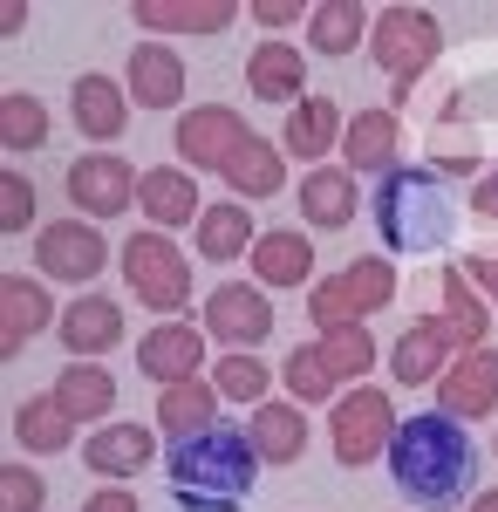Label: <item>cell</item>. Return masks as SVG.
Masks as SVG:
<instances>
[{
    "label": "cell",
    "mask_w": 498,
    "mask_h": 512,
    "mask_svg": "<svg viewBox=\"0 0 498 512\" xmlns=\"http://www.w3.org/2000/svg\"><path fill=\"white\" fill-rule=\"evenodd\" d=\"M35 260H41V274H48V280H96V274H103V260H110V246L96 239V226L62 219V226H41Z\"/></svg>",
    "instance_id": "obj_10"
},
{
    "label": "cell",
    "mask_w": 498,
    "mask_h": 512,
    "mask_svg": "<svg viewBox=\"0 0 498 512\" xmlns=\"http://www.w3.org/2000/svg\"><path fill=\"white\" fill-rule=\"evenodd\" d=\"M82 512H137V499H130L123 485H110V492H89V499H82Z\"/></svg>",
    "instance_id": "obj_43"
},
{
    "label": "cell",
    "mask_w": 498,
    "mask_h": 512,
    "mask_svg": "<svg viewBox=\"0 0 498 512\" xmlns=\"http://www.w3.org/2000/svg\"><path fill=\"white\" fill-rule=\"evenodd\" d=\"M267 362L260 355H246V349H232L219 369H212V390L226 396V403H267Z\"/></svg>",
    "instance_id": "obj_36"
},
{
    "label": "cell",
    "mask_w": 498,
    "mask_h": 512,
    "mask_svg": "<svg viewBox=\"0 0 498 512\" xmlns=\"http://www.w3.org/2000/svg\"><path fill=\"white\" fill-rule=\"evenodd\" d=\"M130 96H137L144 110H171V103L185 96V69H178V55L157 48V41H144V48L130 55Z\"/></svg>",
    "instance_id": "obj_23"
},
{
    "label": "cell",
    "mask_w": 498,
    "mask_h": 512,
    "mask_svg": "<svg viewBox=\"0 0 498 512\" xmlns=\"http://www.w3.org/2000/svg\"><path fill=\"white\" fill-rule=\"evenodd\" d=\"M314 355L328 362V376L342 383V376H369V362H376V342H369V328L355 321V328H328L321 342H314Z\"/></svg>",
    "instance_id": "obj_35"
},
{
    "label": "cell",
    "mask_w": 498,
    "mask_h": 512,
    "mask_svg": "<svg viewBox=\"0 0 498 512\" xmlns=\"http://www.w3.org/2000/svg\"><path fill=\"white\" fill-rule=\"evenodd\" d=\"M464 274H471V287L498 294V260H464Z\"/></svg>",
    "instance_id": "obj_45"
},
{
    "label": "cell",
    "mask_w": 498,
    "mask_h": 512,
    "mask_svg": "<svg viewBox=\"0 0 498 512\" xmlns=\"http://www.w3.org/2000/svg\"><path fill=\"white\" fill-rule=\"evenodd\" d=\"M307 28H314V48H321V55H348L355 41L369 35V7H355V0H321V7L307 14Z\"/></svg>",
    "instance_id": "obj_33"
},
{
    "label": "cell",
    "mask_w": 498,
    "mask_h": 512,
    "mask_svg": "<svg viewBox=\"0 0 498 512\" xmlns=\"http://www.w3.org/2000/svg\"><path fill=\"white\" fill-rule=\"evenodd\" d=\"M355 205H362V192H355V171H342V164H314L301 178V212L321 233H342L355 219Z\"/></svg>",
    "instance_id": "obj_16"
},
{
    "label": "cell",
    "mask_w": 498,
    "mask_h": 512,
    "mask_svg": "<svg viewBox=\"0 0 498 512\" xmlns=\"http://www.w3.org/2000/svg\"><path fill=\"white\" fill-rule=\"evenodd\" d=\"M144 28H171V35H219V28H232V0H137L130 7Z\"/></svg>",
    "instance_id": "obj_20"
},
{
    "label": "cell",
    "mask_w": 498,
    "mask_h": 512,
    "mask_svg": "<svg viewBox=\"0 0 498 512\" xmlns=\"http://www.w3.org/2000/svg\"><path fill=\"white\" fill-rule=\"evenodd\" d=\"M41 499H48L41 472H28V465H0V512H41Z\"/></svg>",
    "instance_id": "obj_40"
},
{
    "label": "cell",
    "mask_w": 498,
    "mask_h": 512,
    "mask_svg": "<svg viewBox=\"0 0 498 512\" xmlns=\"http://www.w3.org/2000/svg\"><path fill=\"white\" fill-rule=\"evenodd\" d=\"M451 349H458L451 321H430V315H423V321H410V328H403V342L389 349V376L417 390V383H430V376H444V369H451Z\"/></svg>",
    "instance_id": "obj_12"
},
{
    "label": "cell",
    "mask_w": 498,
    "mask_h": 512,
    "mask_svg": "<svg viewBox=\"0 0 498 512\" xmlns=\"http://www.w3.org/2000/svg\"><path fill=\"white\" fill-rule=\"evenodd\" d=\"M253 444H260V458L267 465H294L307 451V417L294 410V403H253Z\"/></svg>",
    "instance_id": "obj_26"
},
{
    "label": "cell",
    "mask_w": 498,
    "mask_h": 512,
    "mask_svg": "<svg viewBox=\"0 0 498 512\" xmlns=\"http://www.w3.org/2000/svg\"><path fill=\"white\" fill-rule=\"evenodd\" d=\"M342 137H348L342 110H335L328 96H301V103H294V117H287V144H280V151H294V158L314 164L321 151H335Z\"/></svg>",
    "instance_id": "obj_24"
},
{
    "label": "cell",
    "mask_w": 498,
    "mask_h": 512,
    "mask_svg": "<svg viewBox=\"0 0 498 512\" xmlns=\"http://www.w3.org/2000/svg\"><path fill=\"white\" fill-rule=\"evenodd\" d=\"M0 137H7V151H41V144H48V110H41V96L7 89V103H0Z\"/></svg>",
    "instance_id": "obj_34"
},
{
    "label": "cell",
    "mask_w": 498,
    "mask_h": 512,
    "mask_svg": "<svg viewBox=\"0 0 498 512\" xmlns=\"http://www.w3.org/2000/svg\"><path fill=\"white\" fill-rule=\"evenodd\" d=\"M48 396H55V403L82 424V417H103V410L116 403V376L103 369V362H69V369H62V383H55Z\"/></svg>",
    "instance_id": "obj_27"
},
{
    "label": "cell",
    "mask_w": 498,
    "mask_h": 512,
    "mask_svg": "<svg viewBox=\"0 0 498 512\" xmlns=\"http://www.w3.org/2000/svg\"><path fill=\"white\" fill-rule=\"evenodd\" d=\"M137 205H144V219H151L157 233H164V226H192L198 219V185L185 171L157 164V171H144V185H137Z\"/></svg>",
    "instance_id": "obj_21"
},
{
    "label": "cell",
    "mask_w": 498,
    "mask_h": 512,
    "mask_svg": "<svg viewBox=\"0 0 498 512\" xmlns=\"http://www.w3.org/2000/svg\"><path fill=\"white\" fill-rule=\"evenodd\" d=\"M151 458H157V444H151L144 424H103V431L82 444V465L96 478H137Z\"/></svg>",
    "instance_id": "obj_15"
},
{
    "label": "cell",
    "mask_w": 498,
    "mask_h": 512,
    "mask_svg": "<svg viewBox=\"0 0 498 512\" xmlns=\"http://www.w3.org/2000/svg\"><path fill=\"white\" fill-rule=\"evenodd\" d=\"M471 512H498V492H478V499H471Z\"/></svg>",
    "instance_id": "obj_46"
},
{
    "label": "cell",
    "mask_w": 498,
    "mask_h": 512,
    "mask_svg": "<svg viewBox=\"0 0 498 512\" xmlns=\"http://www.w3.org/2000/svg\"><path fill=\"white\" fill-rule=\"evenodd\" d=\"M253 274H260V287H301L314 274V239H301L294 226L260 233L253 239Z\"/></svg>",
    "instance_id": "obj_19"
},
{
    "label": "cell",
    "mask_w": 498,
    "mask_h": 512,
    "mask_svg": "<svg viewBox=\"0 0 498 512\" xmlns=\"http://www.w3.org/2000/svg\"><path fill=\"white\" fill-rule=\"evenodd\" d=\"M164 478H171L178 512H239L246 492H253V478H260V444L239 424H212V431L171 444Z\"/></svg>",
    "instance_id": "obj_2"
},
{
    "label": "cell",
    "mask_w": 498,
    "mask_h": 512,
    "mask_svg": "<svg viewBox=\"0 0 498 512\" xmlns=\"http://www.w3.org/2000/svg\"><path fill=\"white\" fill-rule=\"evenodd\" d=\"M246 137H253V130H246V117H239V110H226V103L185 110V123H178V151H185V164H205V171H226L232 151H239Z\"/></svg>",
    "instance_id": "obj_8"
},
{
    "label": "cell",
    "mask_w": 498,
    "mask_h": 512,
    "mask_svg": "<svg viewBox=\"0 0 498 512\" xmlns=\"http://www.w3.org/2000/svg\"><path fill=\"white\" fill-rule=\"evenodd\" d=\"M471 472H478V444L464 437V424L451 410H423V417H403L396 424V444H389V478L410 506L437 512L458 506L471 492Z\"/></svg>",
    "instance_id": "obj_1"
},
{
    "label": "cell",
    "mask_w": 498,
    "mask_h": 512,
    "mask_svg": "<svg viewBox=\"0 0 498 512\" xmlns=\"http://www.w3.org/2000/svg\"><path fill=\"white\" fill-rule=\"evenodd\" d=\"M451 226H458V205L437 185L430 164H396L376 185V233L396 246V253H444L451 246Z\"/></svg>",
    "instance_id": "obj_3"
},
{
    "label": "cell",
    "mask_w": 498,
    "mask_h": 512,
    "mask_svg": "<svg viewBox=\"0 0 498 512\" xmlns=\"http://www.w3.org/2000/svg\"><path fill=\"white\" fill-rule=\"evenodd\" d=\"M369 48H376V69L396 82V103H403V96L417 89V76L437 62L444 28H437V14H430V7H389V14H376Z\"/></svg>",
    "instance_id": "obj_4"
},
{
    "label": "cell",
    "mask_w": 498,
    "mask_h": 512,
    "mask_svg": "<svg viewBox=\"0 0 498 512\" xmlns=\"http://www.w3.org/2000/svg\"><path fill=\"white\" fill-rule=\"evenodd\" d=\"M198 253H205V260H239V253H253V219H246V205H205V219H198Z\"/></svg>",
    "instance_id": "obj_31"
},
{
    "label": "cell",
    "mask_w": 498,
    "mask_h": 512,
    "mask_svg": "<svg viewBox=\"0 0 498 512\" xmlns=\"http://www.w3.org/2000/svg\"><path fill=\"white\" fill-rule=\"evenodd\" d=\"M62 342L76 349V362H103V349L123 342V308L103 301V294H82L76 308L62 315Z\"/></svg>",
    "instance_id": "obj_17"
},
{
    "label": "cell",
    "mask_w": 498,
    "mask_h": 512,
    "mask_svg": "<svg viewBox=\"0 0 498 512\" xmlns=\"http://www.w3.org/2000/svg\"><path fill=\"white\" fill-rule=\"evenodd\" d=\"M444 321H451L458 349H485L492 315H485V301L471 294V274H464V267H444Z\"/></svg>",
    "instance_id": "obj_30"
},
{
    "label": "cell",
    "mask_w": 498,
    "mask_h": 512,
    "mask_svg": "<svg viewBox=\"0 0 498 512\" xmlns=\"http://www.w3.org/2000/svg\"><path fill=\"white\" fill-rule=\"evenodd\" d=\"M246 82H253L260 103H301V89H307L301 48H287V41H260V48L246 55Z\"/></svg>",
    "instance_id": "obj_18"
},
{
    "label": "cell",
    "mask_w": 498,
    "mask_h": 512,
    "mask_svg": "<svg viewBox=\"0 0 498 512\" xmlns=\"http://www.w3.org/2000/svg\"><path fill=\"white\" fill-rule=\"evenodd\" d=\"M437 403L451 417H485L498 403V349H464L444 376H437Z\"/></svg>",
    "instance_id": "obj_11"
},
{
    "label": "cell",
    "mask_w": 498,
    "mask_h": 512,
    "mask_svg": "<svg viewBox=\"0 0 498 512\" xmlns=\"http://www.w3.org/2000/svg\"><path fill=\"white\" fill-rule=\"evenodd\" d=\"M471 212H478V219H498V171L471 185Z\"/></svg>",
    "instance_id": "obj_44"
},
{
    "label": "cell",
    "mask_w": 498,
    "mask_h": 512,
    "mask_svg": "<svg viewBox=\"0 0 498 512\" xmlns=\"http://www.w3.org/2000/svg\"><path fill=\"white\" fill-rule=\"evenodd\" d=\"M157 424H164V437L178 444V437H198L219 424V390H205V383H171V390L157 396Z\"/></svg>",
    "instance_id": "obj_25"
},
{
    "label": "cell",
    "mask_w": 498,
    "mask_h": 512,
    "mask_svg": "<svg viewBox=\"0 0 498 512\" xmlns=\"http://www.w3.org/2000/svg\"><path fill=\"white\" fill-rule=\"evenodd\" d=\"M137 362H144V376L151 383H192L198 362H205V335L198 328H185V321H164V328H151L144 342H137Z\"/></svg>",
    "instance_id": "obj_13"
},
{
    "label": "cell",
    "mask_w": 498,
    "mask_h": 512,
    "mask_svg": "<svg viewBox=\"0 0 498 512\" xmlns=\"http://www.w3.org/2000/svg\"><path fill=\"white\" fill-rule=\"evenodd\" d=\"M328 437H335V458H342L348 472H362L369 458H389V444H396V403L362 383V390H348L342 403H335Z\"/></svg>",
    "instance_id": "obj_6"
},
{
    "label": "cell",
    "mask_w": 498,
    "mask_h": 512,
    "mask_svg": "<svg viewBox=\"0 0 498 512\" xmlns=\"http://www.w3.org/2000/svg\"><path fill=\"white\" fill-rule=\"evenodd\" d=\"M69 110H76V123L89 130V137H123V89H116L110 76H76V89H69Z\"/></svg>",
    "instance_id": "obj_28"
},
{
    "label": "cell",
    "mask_w": 498,
    "mask_h": 512,
    "mask_svg": "<svg viewBox=\"0 0 498 512\" xmlns=\"http://www.w3.org/2000/svg\"><path fill=\"white\" fill-rule=\"evenodd\" d=\"M307 315H314V328H321V335H328V328H355V321H369V315H362V301H355V287H348L342 274L321 280V287L307 294Z\"/></svg>",
    "instance_id": "obj_37"
},
{
    "label": "cell",
    "mask_w": 498,
    "mask_h": 512,
    "mask_svg": "<svg viewBox=\"0 0 498 512\" xmlns=\"http://www.w3.org/2000/svg\"><path fill=\"white\" fill-rule=\"evenodd\" d=\"M314 7H294V0H253V21L260 28H287V21H307Z\"/></svg>",
    "instance_id": "obj_42"
},
{
    "label": "cell",
    "mask_w": 498,
    "mask_h": 512,
    "mask_svg": "<svg viewBox=\"0 0 498 512\" xmlns=\"http://www.w3.org/2000/svg\"><path fill=\"white\" fill-rule=\"evenodd\" d=\"M28 226H35V185L21 171H7L0 178V233H28Z\"/></svg>",
    "instance_id": "obj_41"
},
{
    "label": "cell",
    "mask_w": 498,
    "mask_h": 512,
    "mask_svg": "<svg viewBox=\"0 0 498 512\" xmlns=\"http://www.w3.org/2000/svg\"><path fill=\"white\" fill-rule=\"evenodd\" d=\"M342 280L355 287L362 315H376V308H389V301H396V267H389V260H355Z\"/></svg>",
    "instance_id": "obj_38"
},
{
    "label": "cell",
    "mask_w": 498,
    "mask_h": 512,
    "mask_svg": "<svg viewBox=\"0 0 498 512\" xmlns=\"http://www.w3.org/2000/svg\"><path fill=\"white\" fill-rule=\"evenodd\" d=\"M205 328L232 342V349H253V342H267L273 335V301L260 287H246V280H226V287H212V301H205Z\"/></svg>",
    "instance_id": "obj_7"
},
{
    "label": "cell",
    "mask_w": 498,
    "mask_h": 512,
    "mask_svg": "<svg viewBox=\"0 0 498 512\" xmlns=\"http://www.w3.org/2000/svg\"><path fill=\"white\" fill-rule=\"evenodd\" d=\"M287 390H294V403H328V390H335V376H328V362L314 355V342L287 355Z\"/></svg>",
    "instance_id": "obj_39"
},
{
    "label": "cell",
    "mask_w": 498,
    "mask_h": 512,
    "mask_svg": "<svg viewBox=\"0 0 498 512\" xmlns=\"http://www.w3.org/2000/svg\"><path fill=\"white\" fill-rule=\"evenodd\" d=\"M123 280H130V294H137L144 308H164V315H178V308L192 301V267H185V253H178L171 239H157L151 226L123 246Z\"/></svg>",
    "instance_id": "obj_5"
},
{
    "label": "cell",
    "mask_w": 498,
    "mask_h": 512,
    "mask_svg": "<svg viewBox=\"0 0 498 512\" xmlns=\"http://www.w3.org/2000/svg\"><path fill=\"white\" fill-rule=\"evenodd\" d=\"M396 144H403L396 110H362V117L348 123V137H342L348 171H396Z\"/></svg>",
    "instance_id": "obj_22"
},
{
    "label": "cell",
    "mask_w": 498,
    "mask_h": 512,
    "mask_svg": "<svg viewBox=\"0 0 498 512\" xmlns=\"http://www.w3.org/2000/svg\"><path fill=\"white\" fill-rule=\"evenodd\" d=\"M48 315H55V301L41 294V280L7 274L0 280V355H21L48 328Z\"/></svg>",
    "instance_id": "obj_14"
},
{
    "label": "cell",
    "mask_w": 498,
    "mask_h": 512,
    "mask_svg": "<svg viewBox=\"0 0 498 512\" xmlns=\"http://www.w3.org/2000/svg\"><path fill=\"white\" fill-rule=\"evenodd\" d=\"M137 171L123 158H76L69 164V198H76V212L89 219H116L123 205H137Z\"/></svg>",
    "instance_id": "obj_9"
},
{
    "label": "cell",
    "mask_w": 498,
    "mask_h": 512,
    "mask_svg": "<svg viewBox=\"0 0 498 512\" xmlns=\"http://www.w3.org/2000/svg\"><path fill=\"white\" fill-rule=\"evenodd\" d=\"M219 178H226L239 198H273L280 185H287V178H280V151H273V144H260V137H246Z\"/></svg>",
    "instance_id": "obj_29"
},
{
    "label": "cell",
    "mask_w": 498,
    "mask_h": 512,
    "mask_svg": "<svg viewBox=\"0 0 498 512\" xmlns=\"http://www.w3.org/2000/svg\"><path fill=\"white\" fill-rule=\"evenodd\" d=\"M14 437H21L28 451H69L76 417H69L55 396H28V403H21V417H14Z\"/></svg>",
    "instance_id": "obj_32"
}]
</instances>
